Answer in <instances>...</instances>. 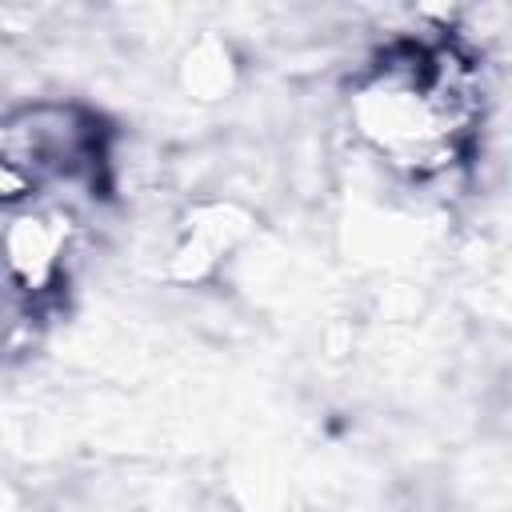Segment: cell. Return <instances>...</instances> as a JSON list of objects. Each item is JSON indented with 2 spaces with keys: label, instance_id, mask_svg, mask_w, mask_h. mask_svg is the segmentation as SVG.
<instances>
[{
  "label": "cell",
  "instance_id": "1",
  "mask_svg": "<svg viewBox=\"0 0 512 512\" xmlns=\"http://www.w3.org/2000/svg\"><path fill=\"white\" fill-rule=\"evenodd\" d=\"M476 116V68L456 44L400 40L352 88L360 140L416 180L440 176L464 156Z\"/></svg>",
  "mask_w": 512,
  "mask_h": 512
},
{
  "label": "cell",
  "instance_id": "2",
  "mask_svg": "<svg viewBox=\"0 0 512 512\" xmlns=\"http://www.w3.org/2000/svg\"><path fill=\"white\" fill-rule=\"evenodd\" d=\"M108 164L100 120L68 100H36L8 112L0 128L4 208L52 200L56 188L96 184Z\"/></svg>",
  "mask_w": 512,
  "mask_h": 512
},
{
  "label": "cell",
  "instance_id": "3",
  "mask_svg": "<svg viewBox=\"0 0 512 512\" xmlns=\"http://www.w3.org/2000/svg\"><path fill=\"white\" fill-rule=\"evenodd\" d=\"M76 244V216L60 200H32L20 208H8L4 216V276L16 300L36 308L48 300L64 272Z\"/></svg>",
  "mask_w": 512,
  "mask_h": 512
}]
</instances>
